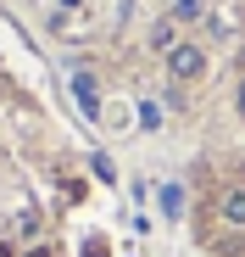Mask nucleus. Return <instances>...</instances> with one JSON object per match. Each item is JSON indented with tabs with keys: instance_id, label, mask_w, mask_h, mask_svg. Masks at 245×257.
I'll return each mask as SVG.
<instances>
[{
	"instance_id": "obj_5",
	"label": "nucleus",
	"mask_w": 245,
	"mask_h": 257,
	"mask_svg": "<svg viewBox=\"0 0 245 257\" xmlns=\"http://www.w3.org/2000/svg\"><path fill=\"white\" fill-rule=\"evenodd\" d=\"M28 257H50V251H45V246H39V251H28Z\"/></svg>"
},
{
	"instance_id": "obj_4",
	"label": "nucleus",
	"mask_w": 245,
	"mask_h": 257,
	"mask_svg": "<svg viewBox=\"0 0 245 257\" xmlns=\"http://www.w3.org/2000/svg\"><path fill=\"white\" fill-rule=\"evenodd\" d=\"M140 123H145V128H162V112H156V101H140Z\"/></svg>"
},
{
	"instance_id": "obj_2",
	"label": "nucleus",
	"mask_w": 245,
	"mask_h": 257,
	"mask_svg": "<svg viewBox=\"0 0 245 257\" xmlns=\"http://www.w3.org/2000/svg\"><path fill=\"white\" fill-rule=\"evenodd\" d=\"M173 73H178V78H195V73H200V51H195V45H178V51H173Z\"/></svg>"
},
{
	"instance_id": "obj_1",
	"label": "nucleus",
	"mask_w": 245,
	"mask_h": 257,
	"mask_svg": "<svg viewBox=\"0 0 245 257\" xmlns=\"http://www.w3.org/2000/svg\"><path fill=\"white\" fill-rule=\"evenodd\" d=\"M72 95H78V106H84L90 117H100V90H95V78H90V73H78V78H72Z\"/></svg>"
},
{
	"instance_id": "obj_6",
	"label": "nucleus",
	"mask_w": 245,
	"mask_h": 257,
	"mask_svg": "<svg viewBox=\"0 0 245 257\" xmlns=\"http://www.w3.org/2000/svg\"><path fill=\"white\" fill-rule=\"evenodd\" d=\"M240 112H245V84H240Z\"/></svg>"
},
{
	"instance_id": "obj_3",
	"label": "nucleus",
	"mask_w": 245,
	"mask_h": 257,
	"mask_svg": "<svg viewBox=\"0 0 245 257\" xmlns=\"http://www.w3.org/2000/svg\"><path fill=\"white\" fill-rule=\"evenodd\" d=\"M223 218L228 224H245V190H228L223 196Z\"/></svg>"
}]
</instances>
